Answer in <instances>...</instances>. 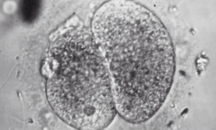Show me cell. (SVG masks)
<instances>
[{
	"mask_svg": "<svg viewBox=\"0 0 216 130\" xmlns=\"http://www.w3.org/2000/svg\"><path fill=\"white\" fill-rule=\"evenodd\" d=\"M187 111H188V109H185L182 112V115L186 113Z\"/></svg>",
	"mask_w": 216,
	"mask_h": 130,
	"instance_id": "obj_2",
	"label": "cell"
},
{
	"mask_svg": "<svg viewBox=\"0 0 216 130\" xmlns=\"http://www.w3.org/2000/svg\"><path fill=\"white\" fill-rule=\"evenodd\" d=\"M58 108L70 123L89 124L103 118L113 106L109 70L78 62L64 67L55 77Z\"/></svg>",
	"mask_w": 216,
	"mask_h": 130,
	"instance_id": "obj_1",
	"label": "cell"
}]
</instances>
